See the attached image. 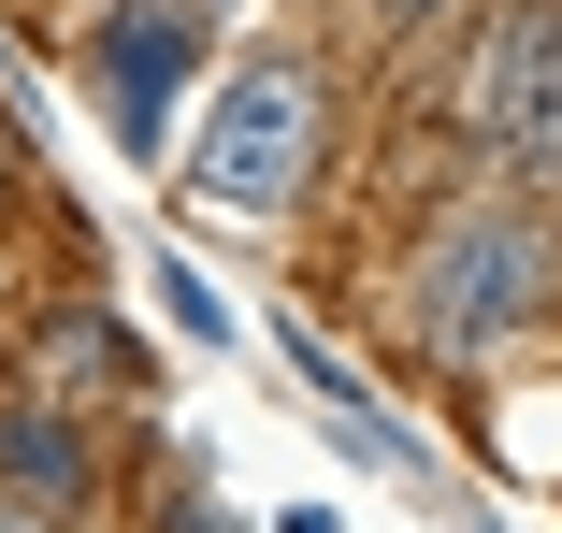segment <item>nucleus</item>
Instances as JSON below:
<instances>
[{
	"mask_svg": "<svg viewBox=\"0 0 562 533\" xmlns=\"http://www.w3.org/2000/svg\"><path fill=\"white\" fill-rule=\"evenodd\" d=\"M533 303H548V217L533 202H462L404 274V317H418L432 361H491Z\"/></svg>",
	"mask_w": 562,
	"mask_h": 533,
	"instance_id": "f257e3e1",
	"label": "nucleus"
},
{
	"mask_svg": "<svg viewBox=\"0 0 562 533\" xmlns=\"http://www.w3.org/2000/svg\"><path fill=\"white\" fill-rule=\"evenodd\" d=\"M303 173H317V72L303 58H246L216 87L202 145H188V202L202 217H289Z\"/></svg>",
	"mask_w": 562,
	"mask_h": 533,
	"instance_id": "f03ea898",
	"label": "nucleus"
},
{
	"mask_svg": "<svg viewBox=\"0 0 562 533\" xmlns=\"http://www.w3.org/2000/svg\"><path fill=\"white\" fill-rule=\"evenodd\" d=\"M462 131H476L519 188H562V0H519V15L476 30V58H462Z\"/></svg>",
	"mask_w": 562,
	"mask_h": 533,
	"instance_id": "7ed1b4c3",
	"label": "nucleus"
},
{
	"mask_svg": "<svg viewBox=\"0 0 562 533\" xmlns=\"http://www.w3.org/2000/svg\"><path fill=\"white\" fill-rule=\"evenodd\" d=\"M188 0H131L116 30H101V116H116V145H159L173 131V87H188Z\"/></svg>",
	"mask_w": 562,
	"mask_h": 533,
	"instance_id": "20e7f679",
	"label": "nucleus"
},
{
	"mask_svg": "<svg viewBox=\"0 0 562 533\" xmlns=\"http://www.w3.org/2000/svg\"><path fill=\"white\" fill-rule=\"evenodd\" d=\"M0 476H30V490H44L58 519L87 504V447L58 433V418H30V404H15V418H0Z\"/></svg>",
	"mask_w": 562,
	"mask_h": 533,
	"instance_id": "39448f33",
	"label": "nucleus"
},
{
	"mask_svg": "<svg viewBox=\"0 0 562 533\" xmlns=\"http://www.w3.org/2000/svg\"><path fill=\"white\" fill-rule=\"evenodd\" d=\"M0 533H72L58 504H15V490H0Z\"/></svg>",
	"mask_w": 562,
	"mask_h": 533,
	"instance_id": "423d86ee",
	"label": "nucleus"
},
{
	"mask_svg": "<svg viewBox=\"0 0 562 533\" xmlns=\"http://www.w3.org/2000/svg\"><path fill=\"white\" fill-rule=\"evenodd\" d=\"M390 15H432V0H390Z\"/></svg>",
	"mask_w": 562,
	"mask_h": 533,
	"instance_id": "0eeeda50",
	"label": "nucleus"
}]
</instances>
